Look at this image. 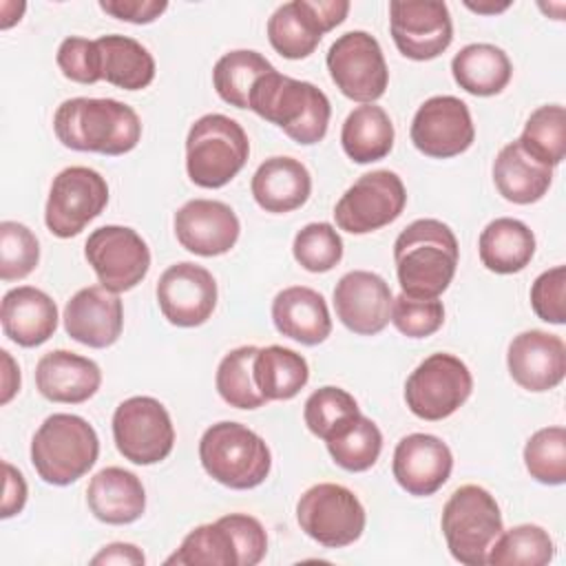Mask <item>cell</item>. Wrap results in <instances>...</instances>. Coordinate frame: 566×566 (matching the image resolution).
Segmentation results:
<instances>
[{"label":"cell","instance_id":"b9f144b4","mask_svg":"<svg viewBox=\"0 0 566 566\" xmlns=\"http://www.w3.org/2000/svg\"><path fill=\"white\" fill-rule=\"evenodd\" d=\"M524 464L533 480L557 486L566 482V429H537L524 444Z\"/></svg>","mask_w":566,"mask_h":566},{"label":"cell","instance_id":"d6986e66","mask_svg":"<svg viewBox=\"0 0 566 566\" xmlns=\"http://www.w3.org/2000/svg\"><path fill=\"white\" fill-rule=\"evenodd\" d=\"M155 294L164 318L177 327H199L217 307L214 276L192 261H179L166 268Z\"/></svg>","mask_w":566,"mask_h":566},{"label":"cell","instance_id":"ee69618b","mask_svg":"<svg viewBox=\"0 0 566 566\" xmlns=\"http://www.w3.org/2000/svg\"><path fill=\"white\" fill-rule=\"evenodd\" d=\"M40 261L38 237L18 221L0 223V279L20 281L29 276Z\"/></svg>","mask_w":566,"mask_h":566},{"label":"cell","instance_id":"4316f807","mask_svg":"<svg viewBox=\"0 0 566 566\" xmlns=\"http://www.w3.org/2000/svg\"><path fill=\"white\" fill-rule=\"evenodd\" d=\"M91 513L113 526L133 524L146 511V491L142 480L122 467H104L86 486Z\"/></svg>","mask_w":566,"mask_h":566},{"label":"cell","instance_id":"d590c367","mask_svg":"<svg viewBox=\"0 0 566 566\" xmlns=\"http://www.w3.org/2000/svg\"><path fill=\"white\" fill-rule=\"evenodd\" d=\"M274 66L252 49H237L223 53L212 69V84L217 95L237 108H248L250 93L259 77L270 73Z\"/></svg>","mask_w":566,"mask_h":566},{"label":"cell","instance_id":"8992f818","mask_svg":"<svg viewBox=\"0 0 566 566\" xmlns=\"http://www.w3.org/2000/svg\"><path fill=\"white\" fill-rule=\"evenodd\" d=\"M199 460L212 480L237 491L263 484L272 469V453L265 440L250 427L232 420L217 422L203 431Z\"/></svg>","mask_w":566,"mask_h":566},{"label":"cell","instance_id":"7c38bea8","mask_svg":"<svg viewBox=\"0 0 566 566\" xmlns=\"http://www.w3.org/2000/svg\"><path fill=\"white\" fill-rule=\"evenodd\" d=\"M336 88L360 104L380 99L389 84V69L378 40L367 31H347L338 35L325 57Z\"/></svg>","mask_w":566,"mask_h":566},{"label":"cell","instance_id":"8d00e7d4","mask_svg":"<svg viewBox=\"0 0 566 566\" xmlns=\"http://www.w3.org/2000/svg\"><path fill=\"white\" fill-rule=\"evenodd\" d=\"M358 416L360 409L356 398L343 387L334 385H325L312 391L303 407V420L307 429L325 442L345 433L356 422Z\"/></svg>","mask_w":566,"mask_h":566},{"label":"cell","instance_id":"7402d4cb","mask_svg":"<svg viewBox=\"0 0 566 566\" xmlns=\"http://www.w3.org/2000/svg\"><path fill=\"white\" fill-rule=\"evenodd\" d=\"M511 378L526 391L555 389L566 376V345L562 336L526 329L513 336L506 352Z\"/></svg>","mask_w":566,"mask_h":566},{"label":"cell","instance_id":"7dc6e473","mask_svg":"<svg viewBox=\"0 0 566 566\" xmlns=\"http://www.w3.org/2000/svg\"><path fill=\"white\" fill-rule=\"evenodd\" d=\"M566 268L555 265L542 272L531 285V307L544 323H566Z\"/></svg>","mask_w":566,"mask_h":566},{"label":"cell","instance_id":"603a6c76","mask_svg":"<svg viewBox=\"0 0 566 566\" xmlns=\"http://www.w3.org/2000/svg\"><path fill=\"white\" fill-rule=\"evenodd\" d=\"M453 469L447 442L431 433H409L394 449L391 473L396 482L416 497L433 495L444 486Z\"/></svg>","mask_w":566,"mask_h":566},{"label":"cell","instance_id":"f5cc1de1","mask_svg":"<svg viewBox=\"0 0 566 566\" xmlns=\"http://www.w3.org/2000/svg\"><path fill=\"white\" fill-rule=\"evenodd\" d=\"M464 7H467V9H471V11H475V13L495 15V13L506 11V9L511 7V2H509V0H504V2H493V0H486V2H471V0H467V2H464Z\"/></svg>","mask_w":566,"mask_h":566},{"label":"cell","instance_id":"74e56055","mask_svg":"<svg viewBox=\"0 0 566 566\" xmlns=\"http://www.w3.org/2000/svg\"><path fill=\"white\" fill-rule=\"evenodd\" d=\"M555 544L537 524H517L502 531L486 553L491 566H544L553 559Z\"/></svg>","mask_w":566,"mask_h":566},{"label":"cell","instance_id":"c3c4849f","mask_svg":"<svg viewBox=\"0 0 566 566\" xmlns=\"http://www.w3.org/2000/svg\"><path fill=\"white\" fill-rule=\"evenodd\" d=\"M99 9L117 20L133 24H150L166 9V0H99Z\"/></svg>","mask_w":566,"mask_h":566},{"label":"cell","instance_id":"5b68a950","mask_svg":"<svg viewBox=\"0 0 566 566\" xmlns=\"http://www.w3.org/2000/svg\"><path fill=\"white\" fill-rule=\"evenodd\" d=\"M99 455L95 429L75 413L49 416L31 440V464L53 486H66L86 475Z\"/></svg>","mask_w":566,"mask_h":566},{"label":"cell","instance_id":"f546056e","mask_svg":"<svg viewBox=\"0 0 566 566\" xmlns=\"http://www.w3.org/2000/svg\"><path fill=\"white\" fill-rule=\"evenodd\" d=\"M553 181V168L533 159L517 139L500 148L493 161V184L497 192L517 206L539 201Z\"/></svg>","mask_w":566,"mask_h":566},{"label":"cell","instance_id":"f35d334b","mask_svg":"<svg viewBox=\"0 0 566 566\" xmlns=\"http://www.w3.org/2000/svg\"><path fill=\"white\" fill-rule=\"evenodd\" d=\"M520 146L539 164L553 168L566 155V111L562 104H544L535 108L520 135Z\"/></svg>","mask_w":566,"mask_h":566},{"label":"cell","instance_id":"3957f363","mask_svg":"<svg viewBox=\"0 0 566 566\" xmlns=\"http://www.w3.org/2000/svg\"><path fill=\"white\" fill-rule=\"evenodd\" d=\"M248 108L279 126L301 146L318 144L325 137L332 117L329 99L318 86L281 75L276 69L256 80Z\"/></svg>","mask_w":566,"mask_h":566},{"label":"cell","instance_id":"7a4b0ae2","mask_svg":"<svg viewBox=\"0 0 566 566\" xmlns=\"http://www.w3.org/2000/svg\"><path fill=\"white\" fill-rule=\"evenodd\" d=\"M458 259V239L438 219H416L394 241L398 283L413 298H438L453 281Z\"/></svg>","mask_w":566,"mask_h":566},{"label":"cell","instance_id":"5bb4252c","mask_svg":"<svg viewBox=\"0 0 566 566\" xmlns=\"http://www.w3.org/2000/svg\"><path fill=\"white\" fill-rule=\"evenodd\" d=\"M407 206V190L394 170L360 175L336 201V226L349 234L376 232L394 223Z\"/></svg>","mask_w":566,"mask_h":566},{"label":"cell","instance_id":"44dd1931","mask_svg":"<svg viewBox=\"0 0 566 566\" xmlns=\"http://www.w3.org/2000/svg\"><path fill=\"white\" fill-rule=\"evenodd\" d=\"M239 232V217L228 203L217 199H190L175 212L177 241L197 256L230 252Z\"/></svg>","mask_w":566,"mask_h":566},{"label":"cell","instance_id":"e0dca14e","mask_svg":"<svg viewBox=\"0 0 566 566\" xmlns=\"http://www.w3.org/2000/svg\"><path fill=\"white\" fill-rule=\"evenodd\" d=\"M389 31L396 49L416 62L442 55L453 40L449 7L438 0L389 2Z\"/></svg>","mask_w":566,"mask_h":566},{"label":"cell","instance_id":"83f0119b","mask_svg":"<svg viewBox=\"0 0 566 566\" xmlns=\"http://www.w3.org/2000/svg\"><path fill=\"white\" fill-rule=\"evenodd\" d=\"M272 323L279 334L301 343L318 345L332 334V316L321 292L292 285L272 301Z\"/></svg>","mask_w":566,"mask_h":566},{"label":"cell","instance_id":"9a60e30c","mask_svg":"<svg viewBox=\"0 0 566 566\" xmlns=\"http://www.w3.org/2000/svg\"><path fill=\"white\" fill-rule=\"evenodd\" d=\"M84 256L99 285L115 294L139 285L150 270L148 243L128 226L95 228L84 243Z\"/></svg>","mask_w":566,"mask_h":566},{"label":"cell","instance_id":"9c48e42d","mask_svg":"<svg viewBox=\"0 0 566 566\" xmlns=\"http://www.w3.org/2000/svg\"><path fill=\"white\" fill-rule=\"evenodd\" d=\"M296 522L316 544L345 548L363 535L367 515L354 491L343 484L318 482L298 497Z\"/></svg>","mask_w":566,"mask_h":566},{"label":"cell","instance_id":"f907efd6","mask_svg":"<svg viewBox=\"0 0 566 566\" xmlns=\"http://www.w3.org/2000/svg\"><path fill=\"white\" fill-rule=\"evenodd\" d=\"M146 562V555L142 553L139 546L128 544V542H113L108 546H104L93 559V566H106V564H115V566H142Z\"/></svg>","mask_w":566,"mask_h":566},{"label":"cell","instance_id":"bcb514c9","mask_svg":"<svg viewBox=\"0 0 566 566\" xmlns=\"http://www.w3.org/2000/svg\"><path fill=\"white\" fill-rule=\"evenodd\" d=\"M55 62L62 75L77 84H95L102 80V55L95 40L80 35L64 38L57 46Z\"/></svg>","mask_w":566,"mask_h":566},{"label":"cell","instance_id":"277c9868","mask_svg":"<svg viewBox=\"0 0 566 566\" xmlns=\"http://www.w3.org/2000/svg\"><path fill=\"white\" fill-rule=\"evenodd\" d=\"M268 553L263 524L248 513H230L217 522L192 528L168 566H256Z\"/></svg>","mask_w":566,"mask_h":566},{"label":"cell","instance_id":"816d5d0a","mask_svg":"<svg viewBox=\"0 0 566 566\" xmlns=\"http://www.w3.org/2000/svg\"><path fill=\"white\" fill-rule=\"evenodd\" d=\"M2 354V396L0 402L7 405L18 391H20V369L15 365V360L11 358V354L7 349L0 352Z\"/></svg>","mask_w":566,"mask_h":566},{"label":"cell","instance_id":"6da1fadb","mask_svg":"<svg viewBox=\"0 0 566 566\" xmlns=\"http://www.w3.org/2000/svg\"><path fill=\"white\" fill-rule=\"evenodd\" d=\"M53 130L62 146L80 153L126 155L142 139L135 108L111 97H71L53 115Z\"/></svg>","mask_w":566,"mask_h":566},{"label":"cell","instance_id":"52a82bcc","mask_svg":"<svg viewBox=\"0 0 566 566\" xmlns=\"http://www.w3.org/2000/svg\"><path fill=\"white\" fill-rule=\"evenodd\" d=\"M250 155L243 126L221 113L201 115L186 137V172L199 188H221L230 184Z\"/></svg>","mask_w":566,"mask_h":566},{"label":"cell","instance_id":"ab89813d","mask_svg":"<svg viewBox=\"0 0 566 566\" xmlns=\"http://www.w3.org/2000/svg\"><path fill=\"white\" fill-rule=\"evenodd\" d=\"M256 352H259V347H254V345L237 347V349L228 352L217 367L214 385H217V391L223 398V402H228L230 407L259 409L268 402L254 382L252 365H254Z\"/></svg>","mask_w":566,"mask_h":566},{"label":"cell","instance_id":"d6a6232c","mask_svg":"<svg viewBox=\"0 0 566 566\" xmlns=\"http://www.w3.org/2000/svg\"><path fill=\"white\" fill-rule=\"evenodd\" d=\"M394 124L385 108L376 104L356 106L343 122L340 144L354 164L385 159L394 148Z\"/></svg>","mask_w":566,"mask_h":566},{"label":"cell","instance_id":"7bdbcfd3","mask_svg":"<svg viewBox=\"0 0 566 566\" xmlns=\"http://www.w3.org/2000/svg\"><path fill=\"white\" fill-rule=\"evenodd\" d=\"M292 254L296 263L307 272H329L343 259V239L332 223L314 221L296 232Z\"/></svg>","mask_w":566,"mask_h":566},{"label":"cell","instance_id":"484cf974","mask_svg":"<svg viewBox=\"0 0 566 566\" xmlns=\"http://www.w3.org/2000/svg\"><path fill=\"white\" fill-rule=\"evenodd\" d=\"M0 323L4 336L15 345L38 347L57 329V305L33 285H18L2 296Z\"/></svg>","mask_w":566,"mask_h":566},{"label":"cell","instance_id":"e575fe53","mask_svg":"<svg viewBox=\"0 0 566 566\" xmlns=\"http://www.w3.org/2000/svg\"><path fill=\"white\" fill-rule=\"evenodd\" d=\"M252 371L254 382L268 402L294 398L310 380L307 360L283 345L259 347Z\"/></svg>","mask_w":566,"mask_h":566},{"label":"cell","instance_id":"d4e9b609","mask_svg":"<svg viewBox=\"0 0 566 566\" xmlns=\"http://www.w3.org/2000/svg\"><path fill=\"white\" fill-rule=\"evenodd\" d=\"M99 385V365L69 349H53L44 354L35 365V387L51 402H86L97 394Z\"/></svg>","mask_w":566,"mask_h":566},{"label":"cell","instance_id":"681fc988","mask_svg":"<svg viewBox=\"0 0 566 566\" xmlns=\"http://www.w3.org/2000/svg\"><path fill=\"white\" fill-rule=\"evenodd\" d=\"M2 471H4V491H2L0 517L9 520L24 509L29 489H27L24 475L11 462H2Z\"/></svg>","mask_w":566,"mask_h":566},{"label":"cell","instance_id":"ffe728a7","mask_svg":"<svg viewBox=\"0 0 566 566\" xmlns=\"http://www.w3.org/2000/svg\"><path fill=\"white\" fill-rule=\"evenodd\" d=\"M391 301L389 283L369 270H352L334 287L336 316L358 336L380 334L389 325Z\"/></svg>","mask_w":566,"mask_h":566},{"label":"cell","instance_id":"ba28073f","mask_svg":"<svg viewBox=\"0 0 566 566\" xmlns=\"http://www.w3.org/2000/svg\"><path fill=\"white\" fill-rule=\"evenodd\" d=\"M442 535L455 562L486 564V553L504 531L495 497L480 484H462L447 500L440 517Z\"/></svg>","mask_w":566,"mask_h":566},{"label":"cell","instance_id":"1f68e13d","mask_svg":"<svg viewBox=\"0 0 566 566\" xmlns=\"http://www.w3.org/2000/svg\"><path fill=\"white\" fill-rule=\"evenodd\" d=\"M451 73L462 91L475 97H491L506 88L513 75V64L500 46L473 42L453 55Z\"/></svg>","mask_w":566,"mask_h":566},{"label":"cell","instance_id":"f1b7e54d","mask_svg":"<svg viewBox=\"0 0 566 566\" xmlns=\"http://www.w3.org/2000/svg\"><path fill=\"white\" fill-rule=\"evenodd\" d=\"M250 190L259 208L272 214H285L310 199L312 175L298 159L276 155L256 168Z\"/></svg>","mask_w":566,"mask_h":566},{"label":"cell","instance_id":"60d3db41","mask_svg":"<svg viewBox=\"0 0 566 566\" xmlns=\"http://www.w3.org/2000/svg\"><path fill=\"white\" fill-rule=\"evenodd\" d=\"M332 460L352 473L367 471L376 464L382 451V433L374 420L367 416H358L356 422L340 433L338 438L325 442Z\"/></svg>","mask_w":566,"mask_h":566},{"label":"cell","instance_id":"cb8c5ba5","mask_svg":"<svg viewBox=\"0 0 566 566\" xmlns=\"http://www.w3.org/2000/svg\"><path fill=\"white\" fill-rule=\"evenodd\" d=\"M64 329L86 347H111L124 329L122 298L102 285L77 290L64 307Z\"/></svg>","mask_w":566,"mask_h":566},{"label":"cell","instance_id":"f6af8a7d","mask_svg":"<svg viewBox=\"0 0 566 566\" xmlns=\"http://www.w3.org/2000/svg\"><path fill=\"white\" fill-rule=\"evenodd\" d=\"M389 321L407 338H427L442 327L444 305L438 298H413L400 292L391 301Z\"/></svg>","mask_w":566,"mask_h":566},{"label":"cell","instance_id":"4dcf8cb0","mask_svg":"<svg viewBox=\"0 0 566 566\" xmlns=\"http://www.w3.org/2000/svg\"><path fill=\"white\" fill-rule=\"evenodd\" d=\"M480 261L495 274L522 272L535 254L533 230L513 217H497L484 226L478 241Z\"/></svg>","mask_w":566,"mask_h":566},{"label":"cell","instance_id":"8fae6325","mask_svg":"<svg viewBox=\"0 0 566 566\" xmlns=\"http://www.w3.org/2000/svg\"><path fill=\"white\" fill-rule=\"evenodd\" d=\"M113 440L133 464H157L175 447V427L168 409L153 396H133L113 413Z\"/></svg>","mask_w":566,"mask_h":566},{"label":"cell","instance_id":"ac0fdd59","mask_svg":"<svg viewBox=\"0 0 566 566\" xmlns=\"http://www.w3.org/2000/svg\"><path fill=\"white\" fill-rule=\"evenodd\" d=\"M409 137L427 157L449 159L462 155L475 139L471 111L455 95H433L418 106Z\"/></svg>","mask_w":566,"mask_h":566},{"label":"cell","instance_id":"4fadbf2b","mask_svg":"<svg viewBox=\"0 0 566 566\" xmlns=\"http://www.w3.org/2000/svg\"><path fill=\"white\" fill-rule=\"evenodd\" d=\"M108 203L106 179L88 166H69L53 177L44 223L57 239L80 234Z\"/></svg>","mask_w":566,"mask_h":566},{"label":"cell","instance_id":"836d02e7","mask_svg":"<svg viewBox=\"0 0 566 566\" xmlns=\"http://www.w3.org/2000/svg\"><path fill=\"white\" fill-rule=\"evenodd\" d=\"M102 55V80L124 91H142L155 80V57L150 51L119 33L102 35L95 40Z\"/></svg>","mask_w":566,"mask_h":566},{"label":"cell","instance_id":"30bf717a","mask_svg":"<svg viewBox=\"0 0 566 566\" xmlns=\"http://www.w3.org/2000/svg\"><path fill=\"white\" fill-rule=\"evenodd\" d=\"M473 391V376L464 360L438 352L427 356L405 382V402L422 420L436 422L455 413Z\"/></svg>","mask_w":566,"mask_h":566},{"label":"cell","instance_id":"2e32d148","mask_svg":"<svg viewBox=\"0 0 566 566\" xmlns=\"http://www.w3.org/2000/svg\"><path fill=\"white\" fill-rule=\"evenodd\" d=\"M347 13V0L285 2L268 20V40L285 60H303L316 51L321 38L338 27Z\"/></svg>","mask_w":566,"mask_h":566}]
</instances>
